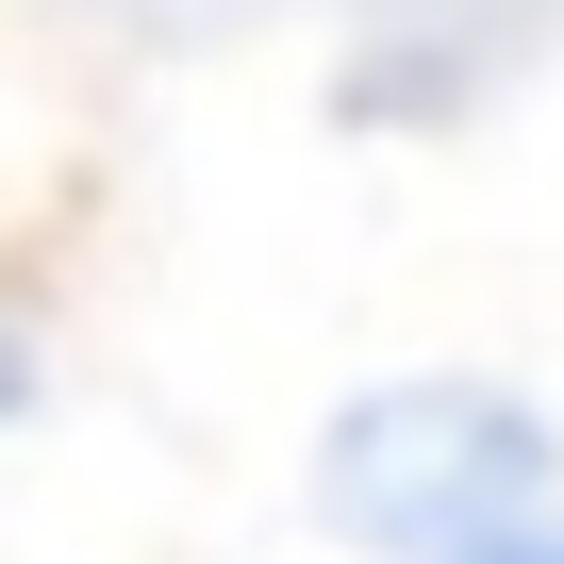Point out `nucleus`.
<instances>
[{"mask_svg":"<svg viewBox=\"0 0 564 564\" xmlns=\"http://www.w3.org/2000/svg\"><path fill=\"white\" fill-rule=\"evenodd\" d=\"M432 564H564V514H514V531H465V547H432Z\"/></svg>","mask_w":564,"mask_h":564,"instance_id":"nucleus-2","label":"nucleus"},{"mask_svg":"<svg viewBox=\"0 0 564 564\" xmlns=\"http://www.w3.org/2000/svg\"><path fill=\"white\" fill-rule=\"evenodd\" d=\"M18 399H34V349H18V333H0V415H18Z\"/></svg>","mask_w":564,"mask_h":564,"instance_id":"nucleus-3","label":"nucleus"},{"mask_svg":"<svg viewBox=\"0 0 564 564\" xmlns=\"http://www.w3.org/2000/svg\"><path fill=\"white\" fill-rule=\"evenodd\" d=\"M316 498H333V531H366L382 564H432V547H465V531L564 514V498H547V415L498 399V382H382V399H349Z\"/></svg>","mask_w":564,"mask_h":564,"instance_id":"nucleus-1","label":"nucleus"}]
</instances>
